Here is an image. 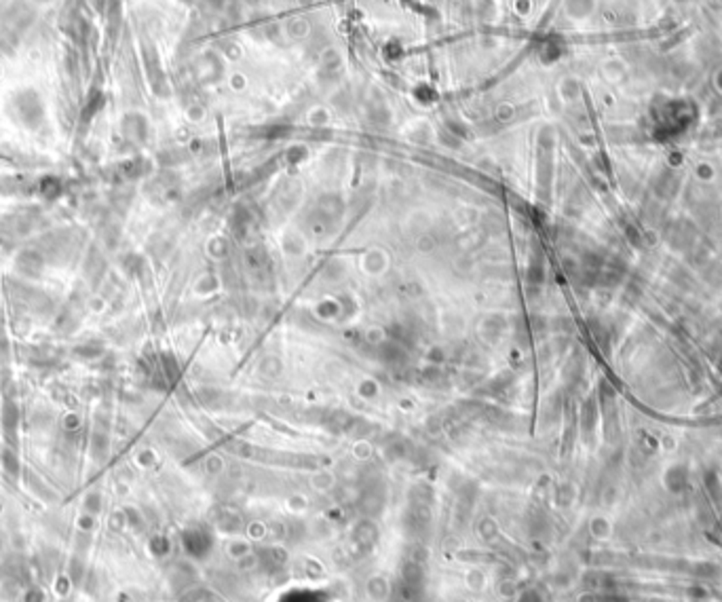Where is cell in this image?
Here are the masks:
<instances>
[{
	"mask_svg": "<svg viewBox=\"0 0 722 602\" xmlns=\"http://www.w3.org/2000/svg\"><path fill=\"white\" fill-rule=\"evenodd\" d=\"M11 112L17 123H21L28 129H36L42 118H45V108L34 89H21L11 100Z\"/></svg>",
	"mask_w": 722,
	"mask_h": 602,
	"instance_id": "obj_1",
	"label": "cell"
},
{
	"mask_svg": "<svg viewBox=\"0 0 722 602\" xmlns=\"http://www.w3.org/2000/svg\"><path fill=\"white\" fill-rule=\"evenodd\" d=\"M32 19H34V13H32L30 7H26V5H13V7L9 9V13H7L5 26L19 34V32H24V30L32 24Z\"/></svg>",
	"mask_w": 722,
	"mask_h": 602,
	"instance_id": "obj_2",
	"label": "cell"
},
{
	"mask_svg": "<svg viewBox=\"0 0 722 602\" xmlns=\"http://www.w3.org/2000/svg\"><path fill=\"white\" fill-rule=\"evenodd\" d=\"M17 32H13L11 28H7L5 24L3 26H0V49H5V51H13L15 47H17Z\"/></svg>",
	"mask_w": 722,
	"mask_h": 602,
	"instance_id": "obj_3",
	"label": "cell"
},
{
	"mask_svg": "<svg viewBox=\"0 0 722 602\" xmlns=\"http://www.w3.org/2000/svg\"><path fill=\"white\" fill-rule=\"evenodd\" d=\"M40 190H42V194H45V197L53 199V197H57L62 192V182L57 178H45V180H42V184H40Z\"/></svg>",
	"mask_w": 722,
	"mask_h": 602,
	"instance_id": "obj_4",
	"label": "cell"
},
{
	"mask_svg": "<svg viewBox=\"0 0 722 602\" xmlns=\"http://www.w3.org/2000/svg\"><path fill=\"white\" fill-rule=\"evenodd\" d=\"M102 108V93H93V95H89V100H87V104H84V118H91L98 110Z\"/></svg>",
	"mask_w": 722,
	"mask_h": 602,
	"instance_id": "obj_5",
	"label": "cell"
},
{
	"mask_svg": "<svg viewBox=\"0 0 722 602\" xmlns=\"http://www.w3.org/2000/svg\"><path fill=\"white\" fill-rule=\"evenodd\" d=\"M36 3H47V0H36Z\"/></svg>",
	"mask_w": 722,
	"mask_h": 602,
	"instance_id": "obj_6",
	"label": "cell"
}]
</instances>
